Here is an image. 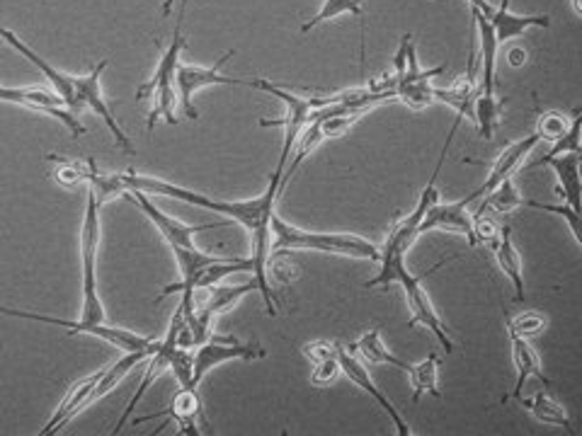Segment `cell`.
Returning a JSON list of instances; mask_svg holds the SVG:
<instances>
[{"instance_id":"6da1fadb","label":"cell","mask_w":582,"mask_h":436,"mask_svg":"<svg viewBox=\"0 0 582 436\" xmlns=\"http://www.w3.org/2000/svg\"><path fill=\"white\" fill-rule=\"evenodd\" d=\"M287 165L277 163L275 173L270 177V185H267L265 192L257 199H245V201H226V199H211L207 195L193 192V189L173 185L159 180V177H146L133 170L121 173V180H125L127 192H133L139 189L143 195H159V197H171L177 201H185V204H193L199 209L214 211V214L229 216L231 221H236L238 226L248 231L251 236V262H253V279L257 282V291L265 301L267 316H277V301H275V291L270 284V274H267V257H270V221L275 216V207L279 195L284 192L282 189V177H284Z\"/></svg>"},{"instance_id":"7a4b0ae2","label":"cell","mask_w":582,"mask_h":436,"mask_svg":"<svg viewBox=\"0 0 582 436\" xmlns=\"http://www.w3.org/2000/svg\"><path fill=\"white\" fill-rule=\"evenodd\" d=\"M100 201L93 189H88V204L81 233V257H83V308L78 320L75 334H91V338L105 340L121 352H143L155 350L161 340L143 338L139 332L125 328H109L107 313L97 294V248H100Z\"/></svg>"},{"instance_id":"3957f363","label":"cell","mask_w":582,"mask_h":436,"mask_svg":"<svg viewBox=\"0 0 582 436\" xmlns=\"http://www.w3.org/2000/svg\"><path fill=\"white\" fill-rule=\"evenodd\" d=\"M382 270L374 279H369L364 284L366 288H374V286H386V284H400L403 291H406V301H408V308H410V326H422L428 328L434 340L442 344V350L446 354L454 352V342L450 338V332H446V326L442 322V318L436 316V310L432 306V301L428 296V291L422 288V282L428 279L432 272L442 270V267L450 264L452 260H442L436 262L434 267H430L428 272L422 274H410L408 267H406V255H394V252H382Z\"/></svg>"},{"instance_id":"277c9868","label":"cell","mask_w":582,"mask_h":436,"mask_svg":"<svg viewBox=\"0 0 582 436\" xmlns=\"http://www.w3.org/2000/svg\"><path fill=\"white\" fill-rule=\"evenodd\" d=\"M296 252V250H316L330 255L354 257V260H382V250L374 243H369L352 233H321V231H304L287 223L282 216H275L270 221V252Z\"/></svg>"},{"instance_id":"5b68a950","label":"cell","mask_w":582,"mask_h":436,"mask_svg":"<svg viewBox=\"0 0 582 436\" xmlns=\"http://www.w3.org/2000/svg\"><path fill=\"white\" fill-rule=\"evenodd\" d=\"M183 17L181 15L177 20V27H175V35L171 47H167L161 56L159 66H155V73L151 81H146L143 85L137 87V99H151V109H149V121H146V127L149 131H153L155 121L161 117L167 121V125H175L177 117H175V109H177V99L175 95V73H177V66H181V54L185 49V37H183Z\"/></svg>"},{"instance_id":"8992f818","label":"cell","mask_w":582,"mask_h":436,"mask_svg":"<svg viewBox=\"0 0 582 436\" xmlns=\"http://www.w3.org/2000/svg\"><path fill=\"white\" fill-rule=\"evenodd\" d=\"M243 85L255 87V91H263V93L272 95L277 99H282V103H284V117L282 119H263L260 127H284V143H282V153H279L277 163L287 165L289 155H291V151H294V145H296L301 129L309 125L311 111L316 109V107L328 105L330 99L328 97H301V95L284 91V87H279V85H275L270 81H263V78H257V81H243Z\"/></svg>"},{"instance_id":"52a82bcc","label":"cell","mask_w":582,"mask_h":436,"mask_svg":"<svg viewBox=\"0 0 582 436\" xmlns=\"http://www.w3.org/2000/svg\"><path fill=\"white\" fill-rule=\"evenodd\" d=\"M107 66H109V61L105 59V61H100L88 75H75L73 115H81L83 109H93L97 117H103L107 129L115 133L119 149H125L129 155H133V153H137V149H133V143L127 137V131L119 127V121L115 119V115H112V109H109L105 93H103V83H100V81H103V73L107 71Z\"/></svg>"},{"instance_id":"ba28073f","label":"cell","mask_w":582,"mask_h":436,"mask_svg":"<svg viewBox=\"0 0 582 436\" xmlns=\"http://www.w3.org/2000/svg\"><path fill=\"white\" fill-rule=\"evenodd\" d=\"M0 103L8 105H20L27 107L32 111H42V115H49L54 119H59L61 125L69 127L73 137H85V127L78 121V115L63 105V99L47 87H8L0 85Z\"/></svg>"},{"instance_id":"9c48e42d","label":"cell","mask_w":582,"mask_h":436,"mask_svg":"<svg viewBox=\"0 0 582 436\" xmlns=\"http://www.w3.org/2000/svg\"><path fill=\"white\" fill-rule=\"evenodd\" d=\"M236 54V49H229L223 56H219V61L211 66V69H201V66H187L181 63L175 73V85H177V99H181V107L185 111L187 119H199V111L195 107V95L201 87L209 85H243L241 78H226L221 75V66L226 63L231 56Z\"/></svg>"},{"instance_id":"30bf717a","label":"cell","mask_w":582,"mask_h":436,"mask_svg":"<svg viewBox=\"0 0 582 436\" xmlns=\"http://www.w3.org/2000/svg\"><path fill=\"white\" fill-rule=\"evenodd\" d=\"M267 352L263 350L260 344H243L233 338H217V334H211V338L197 346L195 352V386H199L205 381V376L211 372V368H217L226 362L233 360H245V362H253V360H265Z\"/></svg>"},{"instance_id":"8fae6325","label":"cell","mask_w":582,"mask_h":436,"mask_svg":"<svg viewBox=\"0 0 582 436\" xmlns=\"http://www.w3.org/2000/svg\"><path fill=\"white\" fill-rule=\"evenodd\" d=\"M181 326H183V310H181V306H177V310L173 313V318H171V328H167L165 340H161L159 346H155V350L151 352V362H149V366H146V374L141 378L139 390L127 402V408H125V412H121V417L117 420V424H115V429H112V434H119L121 432V427H125L127 420L133 415V410H137L141 398L146 393H149V388L153 386L155 378H159L165 372V368H171L173 352L177 350V346H181V344H177V334H181Z\"/></svg>"},{"instance_id":"7c38bea8","label":"cell","mask_w":582,"mask_h":436,"mask_svg":"<svg viewBox=\"0 0 582 436\" xmlns=\"http://www.w3.org/2000/svg\"><path fill=\"white\" fill-rule=\"evenodd\" d=\"M125 197L131 199L133 204H139V209L143 211V214L149 216V221L153 223L155 228H159V233L165 238V243L171 245V250L173 248H193L197 233H201V231H214V228L226 226V223H221V221H217V223H205V226H187V223L163 214V211L153 204L151 197L139 192V189H133V192H127Z\"/></svg>"},{"instance_id":"4fadbf2b","label":"cell","mask_w":582,"mask_h":436,"mask_svg":"<svg viewBox=\"0 0 582 436\" xmlns=\"http://www.w3.org/2000/svg\"><path fill=\"white\" fill-rule=\"evenodd\" d=\"M155 417H167L165 427L171 422H175L177 427H181L183 434H189V436H197V434H209V422H207V415H205V405H201V398L195 388H181L175 393L173 402L167 405L163 412H155V415H146V417H137L133 420V427L137 424H143V422H153Z\"/></svg>"},{"instance_id":"5bb4252c","label":"cell","mask_w":582,"mask_h":436,"mask_svg":"<svg viewBox=\"0 0 582 436\" xmlns=\"http://www.w3.org/2000/svg\"><path fill=\"white\" fill-rule=\"evenodd\" d=\"M338 362H340V374H345L347 378H350V381H352L354 386H360V388L364 390V393L372 396L376 405L386 412L388 420L394 422L396 434H398V436H410L412 432H410V427H408V422L398 415V410L394 408V402H391V400L382 393V388H376L374 378L369 376V368H364V364H362L360 360H357L354 352H350V350H347V346L340 344V350H338Z\"/></svg>"},{"instance_id":"9a60e30c","label":"cell","mask_w":582,"mask_h":436,"mask_svg":"<svg viewBox=\"0 0 582 436\" xmlns=\"http://www.w3.org/2000/svg\"><path fill=\"white\" fill-rule=\"evenodd\" d=\"M474 204L472 197H464L458 201H450V204H440L436 201L434 207H430L428 214H424L420 223V236L428 231H454L458 236H464L468 245H476L474 238V214L468 211V207Z\"/></svg>"},{"instance_id":"2e32d148","label":"cell","mask_w":582,"mask_h":436,"mask_svg":"<svg viewBox=\"0 0 582 436\" xmlns=\"http://www.w3.org/2000/svg\"><path fill=\"white\" fill-rule=\"evenodd\" d=\"M0 39H3L5 44H10V47H13L20 56H25V59L35 66V69L42 73V78H47L49 85H51V91L59 95L63 99V105L69 107L73 111V95H75V75L71 73H63L56 69V66H51L47 59H42V56L27 47L25 42H22L15 32H10L5 27H0Z\"/></svg>"},{"instance_id":"e0dca14e","label":"cell","mask_w":582,"mask_h":436,"mask_svg":"<svg viewBox=\"0 0 582 436\" xmlns=\"http://www.w3.org/2000/svg\"><path fill=\"white\" fill-rule=\"evenodd\" d=\"M539 143H542L539 133L534 131V133H529V137H524V139H520V141L510 143L508 149H502V153L498 155L496 165L490 167V173H488V177H486V182L480 185L478 189H474V192L468 195V197H472L474 201H476V199H484V197L490 195L492 189H496L498 185H502L505 180H510V177L514 175V170H517V167L524 163V158H527V155H529Z\"/></svg>"},{"instance_id":"ac0fdd59","label":"cell","mask_w":582,"mask_h":436,"mask_svg":"<svg viewBox=\"0 0 582 436\" xmlns=\"http://www.w3.org/2000/svg\"><path fill=\"white\" fill-rule=\"evenodd\" d=\"M536 165H546L556 173L558 180V195L566 201V207H570L580 214V153H558V155H544V158Z\"/></svg>"},{"instance_id":"d6986e66","label":"cell","mask_w":582,"mask_h":436,"mask_svg":"<svg viewBox=\"0 0 582 436\" xmlns=\"http://www.w3.org/2000/svg\"><path fill=\"white\" fill-rule=\"evenodd\" d=\"M100 374H103V372H100ZM100 374L88 376V378H83V381H78V384L71 386L69 396L63 398V402L59 405V410L54 412L51 420L47 422V427H44V429L39 432L42 436H51V434H56V432H61V429L66 427V424H69V422L78 415V412H83L88 405H91V393H93V388H95V384H97Z\"/></svg>"},{"instance_id":"ffe728a7","label":"cell","mask_w":582,"mask_h":436,"mask_svg":"<svg viewBox=\"0 0 582 436\" xmlns=\"http://www.w3.org/2000/svg\"><path fill=\"white\" fill-rule=\"evenodd\" d=\"M492 32H496L498 44H505L514 37L524 35V32L532 27H551V17L548 15H514L510 5H498L490 10V15H486Z\"/></svg>"},{"instance_id":"44dd1931","label":"cell","mask_w":582,"mask_h":436,"mask_svg":"<svg viewBox=\"0 0 582 436\" xmlns=\"http://www.w3.org/2000/svg\"><path fill=\"white\" fill-rule=\"evenodd\" d=\"M510 334V342H512V362H514V368H517V384H514L512 393H508L502 400H512V398H522L524 396V384H527V378H539V381L544 386H548V378L544 376L542 366H539V360H536V354L532 352L529 342L520 338V334Z\"/></svg>"},{"instance_id":"7402d4cb","label":"cell","mask_w":582,"mask_h":436,"mask_svg":"<svg viewBox=\"0 0 582 436\" xmlns=\"http://www.w3.org/2000/svg\"><path fill=\"white\" fill-rule=\"evenodd\" d=\"M492 252H496V260L500 264L502 274H505L512 286H514V301L517 304H522L524 301V272H522V257L517 252V248H514L512 243V231L510 226L500 228V238L496 243V248H492Z\"/></svg>"},{"instance_id":"603a6c76","label":"cell","mask_w":582,"mask_h":436,"mask_svg":"<svg viewBox=\"0 0 582 436\" xmlns=\"http://www.w3.org/2000/svg\"><path fill=\"white\" fill-rule=\"evenodd\" d=\"M347 350L357 352L369 364H388V366H394V368H400V372H406V374L410 372V366H412L408 362H403L400 356H396L394 352L388 350V346L382 340V330H379V328L362 334V338L357 340L354 344L347 346Z\"/></svg>"},{"instance_id":"cb8c5ba5","label":"cell","mask_w":582,"mask_h":436,"mask_svg":"<svg viewBox=\"0 0 582 436\" xmlns=\"http://www.w3.org/2000/svg\"><path fill=\"white\" fill-rule=\"evenodd\" d=\"M520 402H522V408H527L539 422L551 424V427H561V429H566L570 434H575L573 422H570L566 408L554 396H548L546 390H539V393L532 396V398L522 396Z\"/></svg>"},{"instance_id":"d4e9b609","label":"cell","mask_w":582,"mask_h":436,"mask_svg":"<svg viewBox=\"0 0 582 436\" xmlns=\"http://www.w3.org/2000/svg\"><path fill=\"white\" fill-rule=\"evenodd\" d=\"M47 161L56 163V170L51 173L54 182H59L63 187H75V185H88V177L95 167L93 158H63V155H47Z\"/></svg>"},{"instance_id":"484cf974","label":"cell","mask_w":582,"mask_h":436,"mask_svg":"<svg viewBox=\"0 0 582 436\" xmlns=\"http://www.w3.org/2000/svg\"><path fill=\"white\" fill-rule=\"evenodd\" d=\"M436 368H440V356L430 354L428 360H422L420 364L410 366L408 378H410V386H412V400H420L422 396H434V398H442L440 388H436Z\"/></svg>"},{"instance_id":"4316f807","label":"cell","mask_w":582,"mask_h":436,"mask_svg":"<svg viewBox=\"0 0 582 436\" xmlns=\"http://www.w3.org/2000/svg\"><path fill=\"white\" fill-rule=\"evenodd\" d=\"M364 0H323V8L318 10V15L304 22V27H301V32H311L316 30L318 25H323V22L328 20H335L340 15H352L362 22V37H364V8H362Z\"/></svg>"},{"instance_id":"83f0119b","label":"cell","mask_w":582,"mask_h":436,"mask_svg":"<svg viewBox=\"0 0 582 436\" xmlns=\"http://www.w3.org/2000/svg\"><path fill=\"white\" fill-rule=\"evenodd\" d=\"M500 115H502V103L498 99V95H484V93L476 95L474 121L480 137L492 139V131L498 127Z\"/></svg>"},{"instance_id":"f1b7e54d","label":"cell","mask_w":582,"mask_h":436,"mask_svg":"<svg viewBox=\"0 0 582 436\" xmlns=\"http://www.w3.org/2000/svg\"><path fill=\"white\" fill-rule=\"evenodd\" d=\"M522 201H524V197L520 195V189L514 187L512 177H510V180L498 185L490 195L484 197L478 211H496V214H510L512 209L522 207Z\"/></svg>"},{"instance_id":"f546056e","label":"cell","mask_w":582,"mask_h":436,"mask_svg":"<svg viewBox=\"0 0 582 436\" xmlns=\"http://www.w3.org/2000/svg\"><path fill=\"white\" fill-rule=\"evenodd\" d=\"M396 97L403 105H408L412 109H422L434 103V87L430 85V81L406 83V85H398Z\"/></svg>"},{"instance_id":"4dcf8cb0","label":"cell","mask_w":582,"mask_h":436,"mask_svg":"<svg viewBox=\"0 0 582 436\" xmlns=\"http://www.w3.org/2000/svg\"><path fill=\"white\" fill-rule=\"evenodd\" d=\"M568 127H570V119L566 115H561V111H556V109L542 111L539 109V125H536V133H539L542 141L556 143L568 131Z\"/></svg>"},{"instance_id":"1f68e13d","label":"cell","mask_w":582,"mask_h":436,"mask_svg":"<svg viewBox=\"0 0 582 436\" xmlns=\"http://www.w3.org/2000/svg\"><path fill=\"white\" fill-rule=\"evenodd\" d=\"M362 115H366V109H345L340 111V115H333V117H326L321 119V133L323 139H335V137H342V133L350 129L352 125H357V121L362 119Z\"/></svg>"},{"instance_id":"d6a6232c","label":"cell","mask_w":582,"mask_h":436,"mask_svg":"<svg viewBox=\"0 0 582 436\" xmlns=\"http://www.w3.org/2000/svg\"><path fill=\"white\" fill-rule=\"evenodd\" d=\"M505 326H508V332L520 334V338L529 340V338H536V334L544 332L546 318L539 316V313H524V316H520V318H505Z\"/></svg>"},{"instance_id":"836d02e7","label":"cell","mask_w":582,"mask_h":436,"mask_svg":"<svg viewBox=\"0 0 582 436\" xmlns=\"http://www.w3.org/2000/svg\"><path fill=\"white\" fill-rule=\"evenodd\" d=\"M500 228L498 221L492 219L490 211H476L474 214V238H476V245L484 243L488 245V248L492 250L496 248V243L500 238Z\"/></svg>"},{"instance_id":"e575fe53","label":"cell","mask_w":582,"mask_h":436,"mask_svg":"<svg viewBox=\"0 0 582 436\" xmlns=\"http://www.w3.org/2000/svg\"><path fill=\"white\" fill-rule=\"evenodd\" d=\"M267 274H272L279 284H289L299 276V267L291 262V252H270V257H267Z\"/></svg>"},{"instance_id":"d590c367","label":"cell","mask_w":582,"mask_h":436,"mask_svg":"<svg viewBox=\"0 0 582 436\" xmlns=\"http://www.w3.org/2000/svg\"><path fill=\"white\" fill-rule=\"evenodd\" d=\"M580 131H582V109L578 107L570 117V127L563 133L561 139L554 143V149L548 151V155H558V153H580Z\"/></svg>"},{"instance_id":"8d00e7d4","label":"cell","mask_w":582,"mask_h":436,"mask_svg":"<svg viewBox=\"0 0 582 436\" xmlns=\"http://www.w3.org/2000/svg\"><path fill=\"white\" fill-rule=\"evenodd\" d=\"M522 207H529V209H539V211H548V214H556L561 216L566 223L570 233H573V238L578 245H582V236H580V214L578 211H573L570 207H554V204H542V201H534V199H524Z\"/></svg>"},{"instance_id":"74e56055","label":"cell","mask_w":582,"mask_h":436,"mask_svg":"<svg viewBox=\"0 0 582 436\" xmlns=\"http://www.w3.org/2000/svg\"><path fill=\"white\" fill-rule=\"evenodd\" d=\"M338 350H340L338 342L318 340V342L304 344V356H309V360L316 364V362H323V360H335V356H338Z\"/></svg>"},{"instance_id":"f35d334b","label":"cell","mask_w":582,"mask_h":436,"mask_svg":"<svg viewBox=\"0 0 582 436\" xmlns=\"http://www.w3.org/2000/svg\"><path fill=\"white\" fill-rule=\"evenodd\" d=\"M340 374V362L338 356L335 360H323V362H316V368H313L311 374V381L316 386H328L330 381H335Z\"/></svg>"},{"instance_id":"ab89813d","label":"cell","mask_w":582,"mask_h":436,"mask_svg":"<svg viewBox=\"0 0 582 436\" xmlns=\"http://www.w3.org/2000/svg\"><path fill=\"white\" fill-rule=\"evenodd\" d=\"M181 3H183V8H181V15H185V8H187V0H181ZM173 5H175V0H165V3H163V8H161V15L165 17L167 13H171V10H173Z\"/></svg>"},{"instance_id":"60d3db41","label":"cell","mask_w":582,"mask_h":436,"mask_svg":"<svg viewBox=\"0 0 582 436\" xmlns=\"http://www.w3.org/2000/svg\"><path fill=\"white\" fill-rule=\"evenodd\" d=\"M524 59H527V54H524L522 49H514V51H510V63H512V66H522V63H524Z\"/></svg>"},{"instance_id":"b9f144b4","label":"cell","mask_w":582,"mask_h":436,"mask_svg":"<svg viewBox=\"0 0 582 436\" xmlns=\"http://www.w3.org/2000/svg\"><path fill=\"white\" fill-rule=\"evenodd\" d=\"M570 3H573L575 13H578V15H582V0H570Z\"/></svg>"},{"instance_id":"7bdbcfd3","label":"cell","mask_w":582,"mask_h":436,"mask_svg":"<svg viewBox=\"0 0 582 436\" xmlns=\"http://www.w3.org/2000/svg\"><path fill=\"white\" fill-rule=\"evenodd\" d=\"M500 3H502V5H510V0H500Z\"/></svg>"}]
</instances>
